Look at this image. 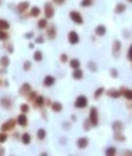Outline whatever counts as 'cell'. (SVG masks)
<instances>
[{
    "label": "cell",
    "instance_id": "cell-41",
    "mask_svg": "<svg viewBox=\"0 0 132 156\" xmlns=\"http://www.w3.org/2000/svg\"><path fill=\"white\" fill-rule=\"evenodd\" d=\"M128 2H131V3H132V0H128Z\"/></svg>",
    "mask_w": 132,
    "mask_h": 156
},
{
    "label": "cell",
    "instance_id": "cell-23",
    "mask_svg": "<svg viewBox=\"0 0 132 156\" xmlns=\"http://www.w3.org/2000/svg\"><path fill=\"white\" fill-rule=\"evenodd\" d=\"M12 124H13V121H6V123L3 124V130H9V128H12Z\"/></svg>",
    "mask_w": 132,
    "mask_h": 156
},
{
    "label": "cell",
    "instance_id": "cell-33",
    "mask_svg": "<svg viewBox=\"0 0 132 156\" xmlns=\"http://www.w3.org/2000/svg\"><path fill=\"white\" fill-rule=\"evenodd\" d=\"M37 104H38V105H42V104H44V98H38L37 99Z\"/></svg>",
    "mask_w": 132,
    "mask_h": 156
},
{
    "label": "cell",
    "instance_id": "cell-25",
    "mask_svg": "<svg viewBox=\"0 0 132 156\" xmlns=\"http://www.w3.org/2000/svg\"><path fill=\"white\" fill-rule=\"evenodd\" d=\"M116 153V147H107L106 155H115Z\"/></svg>",
    "mask_w": 132,
    "mask_h": 156
},
{
    "label": "cell",
    "instance_id": "cell-19",
    "mask_svg": "<svg viewBox=\"0 0 132 156\" xmlns=\"http://www.w3.org/2000/svg\"><path fill=\"white\" fill-rule=\"evenodd\" d=\"M52 16V10H51V5L48 3L46 5V18H51Z\"/></svg>",
    "mask_w": 132,
    "mask_h": 156
},
{
    "label": "cell",
    "instance_id": "cell-7",
    "mask_svg": "<svg viewBox=\"0 0 132 156\" xmlns=\"http://www.w3.org/2000/svg\"><path fill=\"white\" fill-rule=\"evenodd\" d=\"M121 94H122L126 99H132V90H131V89H126V88L124 89V88H122V89H121Z\"/></svg>",
    "mask_w": 132,
    "mask_h": 156
},
{
    "label": "cell",
    "instance_id": "cell-4",
    "mask_svg": "<svg viewBox=\"0 0 132 156\" xmlns=\"http://www.w3.org/2000/svg\"><path fill=\"white\" fill-rule=\"evenodd\" d=\"M87 145H89V139L87 137H81V139L77 140V147L78 149H86Z\"/></svg>",
    "mask_w": 132,
    "mask_h": 156
},
{
    "label": "cell",
    "instance_id": "cell-16",
    "mask_svg": "<svg viewBox=\"0 0 132 156\" xmlns=\"http://www.w3.org/2000/svg\"><path fill=\"white\" fill-rule=\"evenodd\" d=\"M115 139L119 140V141H124V140H125V136H124L121 131H115Z\"/></svg>",
    "mask_w": 132,
    "mask_h": 156
},
{
    "label": "cell",
    "instance_id": "cell-8",
    "mask_svg": "<svg viewBox=\"0 0 132 156\" xmlns=\"http://www.w3.org/2000/svg\"><path fill=\"white\" fill-rule=\"evenodd\" d=\"M105 34H106V27H105V25H99V27L96 28V35L102 37V35H105Z\"/></svg>",
    "mask_w": 132,
    "mask_h": 156
},
{
    "label": "cell",
    "instance_id": "cell-27",
    "mask_svg": "<svg viewBox=\"0 0 132 156\" xmlns=\"http://www.w3.org/2000/svg\"><path fill=\"white\" fill-rule=\"evenodd\" d=\"M28 6H29V5H28V3L25 2V3H20V5L18 6V9H19V10H25V9H26Z\"/></svg>",
    "mask_w": 132,
    "mask_h": 156
},
{
    "label": "cell",
    "instance_id": "cell-11",
    "mask_svg": "<svg viewBox=\"0 0 132 156\" xmlns=\"http://www.w3.org/2000/svg\"><path fill=\"white\" fill-rule=\"evenodd\" d=\"M125 9H126V6H125L124 3H118V5H116V9H115V12H116V13H124V12H125Z\"/></svg>",
    "mask_w": 132,
    "mask_h": 156
},
{
    "label": "cell",
    "instance_id": "cell-6",
    "mask_svg": "<svg viewBox=\"0 0 132 156\" xmlns=\"http://www.w3.org/2000/svg\"><path fill=\"white\" fill-rule=\"evenodd\" d=\"M18 123H19V125H22V127H26V124H28L26 115H25V114H20V115L18 117Z\"/></svg>",
    "mask_w": 132,
    "mask_h": 156
},
{
    "label": "cell",
    "instance_id": "cell-30",
    "mask_svg": "<svg viewBox=\"0 0 132 156\" xmlns=\"http://www.w3.org/2000/svg\"><path fill=\"white\" fill-rule=\"evenodd\" d=\"M128 58L132 61V44L129 45V50H128Z\"/></svg>",
    "mask_w": 132,
    "mask_h": 156
},
{
    "label": "cell",
    "instance_id": "cell-38",
    "mask_svg": "<svg viewBox=\"0 0 132 156\" xmlns=\"http://www.w3.org/2000/svg\"><path fill=\"white\" fill-rule=\"evenodd\" d=\"M5 140H6V136L2 134V136H0V141H5Z\"/></svg>",
    "mask_w": 132,
    "mask_h": 156
},
{
    "label": "cell",
    "instance_id": "cell-14",
    "mask_svg": "<svg viewBox=\"0 0 132 156\" xmlns=\"http://www.w3.org/2000/svg\"><path fill=\"white\" fill-rule=\"evenodd\" d=\"M73 77H74V79H81V77H83V72H81L80 69H76V70H74Z\"/></svg>",
    "mask_w": 132,
    "mask_h": 156
},
{
    "label": "cell",
    "instance_id": "cell-1",
    "mask_svg": "<svg viewBox=\"0 0 132 156\" xmlns=\"http://www.w3.org/2000/svg\"><path fill=\"white\" fill-rule=\"evenodd\" d=\"M74 105L77 107V108H84L86 105H87V98L86 96H78L77 99H76V102H74Z\"/></svg>",
    "mask_w": 132,
    "mask_h": 156
},
{
    "label": "cell",
    "instance_id": "cell-3",
    "mask_svg": "<svg viewBox=\"0 0 132 156\" xmlns=\"http://www.w3.org/2000/svg\"><path fill=\"white\" fill-rule=\"evenodd\" d=\"M68 41H70V44H77L78 41H80V38H78V35H77V32H74V31H71L70 34H68Z\"/></svg>",
    "mask_w": 132,
    "mask_h": 156
},
{
    "label": "cell",
    "instance_id": "cell-32",
    "mask_svg": "<svg viewBox=\"0 0 132 156\" xmlns=\"http://www.w3.org/2000/svg\"><path fill=\"white\" fill-rule=\"evenodd\" d=\"M2 64H3V66H7V64H9V58L3 57V58H2Z\"/></svg>",
    "mask_w": 132,
    "mask_h": 156
},
{
    "label": "cell",
    "instance_id": "cell-36",
    "mask_svg": "<svg viewBox=\"0 0 132 156\" xmlns=\"http://www.w3.org/2000/svg\"><path fill=\"white\" fill-rule=\"evenodd\" d=\"M22 111L23 112H28V105H22Z\"/></svg>",
    "mask_w": 132,
    "mask_h": 156
},
{
    "label": "cell",
    "instance_id": "cell-10",
    "mask_svg": "<svg viewBox=\"0 0 132 156\" xmlns=\"http://www.w3.org/2000/svg\"><path fill=\"white\" fill-rule=\"evenodd\" d=\"M112 128L115 130V131H121V130L124 128V124H122L121 121H115V123L112 124Z\"/></svg>",
    "mask_w": 132,
    "mask_h": 156
},
{
    "label": "cell",
    "instance_id": "cell-29",
    "mask_svg": "<svg viewBox=\"0 0 132 156\" xmlns=\"http://www.w3.org/2000/svg\"><path fill=\"white\" fill-rule=\"evenodd\" d=\"M38 27H39V28H45V27H46V21H45V19L39 21V22H38Z\"/></svg>",
    "mask_w": 132,
    "mask_h": 156
},
{
    "label": "cell",
    "instance_id": "cell-5",
    "mask_svg": "<svg viewBox=\"0 0 132 156\" xmlns=\"http://www.w3.org/2000/svg\"><path fill=\"white\" fill-rule=\"evenodd\" d=\"M70 18L73 19V22H76V23H83V18H81V15L80 13H77V12H71L70 13Z\"/></svg>",
    "mask_w": 132,
    "mask_h": 156
},
{
    "label": "cell",
    "instance_id": "cell-28",
    "mask_svg": "<svg viewBox=\"0 0 132 156\" xmlns=\"http://www.w3.org/2000/svg\"><path fill=\"white\" fill-rule=\"evenodd\" d=\"M93 3V0H83L81 2V6H90Z\"/></svg>",
    "mask_w": 132,
    "mask_h": 156
},
{
    "label": "cell",
    "instance_id": "cell-26",
    "mask_svg": "<svg viewBox=\"0 0 132 156\" xmlns=\"http://www.w3.org/2000/svg\"><path fill=\"white\" fill-rule=\"evenodd\" d=\"M31 15H32V16H38V15H39V9H38V7H33L32 12H31Z\"/></svg>",
    "mask_w": 132,
    "mask_h": 156
},
{
    "label": "cell",
    "instance_id": "cell-39",
    "mask_svg": "<svg viewBox=\"0 0 132 156\" xmlns=\"http://www.w3.org/2000/svg\"><path fill=\"white\" fill-rule=\"evenodd\" d=\"M90 69H91V70H93V72H94V70H96V67H94V64H93V63H90Z\"/></svg>",
    "mask_w": 132,
    "mask_h": 156
},
{
    "label": "cell",
    "instance_id": "cell-34",
    "mask_svg": "<svg viewBox=\"0 0 132 156\" xmlns=\"http://www.w3.org/2000/svg\"><path fill=\"white\" fill-rule=\"evenodd\" d=\"M29 69H31V63L26 61V63H25V70H29Z\"/></svg>",
    "mask_w": 132,
    "mask_h": 156
},
{
    "label": "cell",
    "instance_id": "cell-24",
    "mask_svg": "<svg viewBox=\"0 0 132 156\" xmlns=\"http://www.w3.org/2000/svg\"><path fill=\"white\" fill-rule=\"evenodd\" d=\"M103 90H105L103 88H99L97 90H96V94H94V98H96V99H97V98H99V96H100V95L103 94Z\"/></svg>",
    "mask_w": 132,
    "mask_h": 156
},
{
    "label": "cell",
    "instance_id": "cell-35",
    "mask_svg": "<svg viewBox=\"0 0 132 156\" xmlns=\"http://www.w3.org/2000/svg\"><path fill=\"white\" fill-rule=\"evenodd\" d=\"M37 42H38V44H41V42H44V38H42V37H39V38H37Z\"/></svg>",
    "mask_w": 132,
    "mask_h": 156
},
{
    "label": "cell",
    "instance_id": "cell-31",
    "mask_svg": "<svg viewBox=\"0 0 132 156\" xmlns=\"http://www.w3.org/2000/svg\"><path fill=\"white\" fill-rule=\"evenodd\" d=\"M6 38H7V34L3 32V31H0V40H6Z\"/></svg>",
    "mask_w": 132,
    "mask_h": 156
},
{
    "label": "cell",
    "instance_id": "cell-22",
    "mask_svg": "<svg viewBox=\"0 0 132 156\" xmlns=\"http://www.w3.org/2000/svg\"><path fill=\"white\" fill-rule=\"evenodd\" d=\"M9 28V23L5 21H0V29H7Z\"/></svg>",
    "mask_w": 132,
    "mask_h": 156
},
{
    "label": "cell",
    "instance_id": "cell-2",
    "mask_svg": "<svg viewBox=\"0 0 132 156\" xmlns=\"http://www.w3.org/2000/svg\"><path fill=\"white\" fill-rule=\"evenodd\" d=\"M90 123H91L93 125H97V123H99V118H97V110H96L94 107L90 110Z\"/></svg>",
    "mask_w": 132,
    "mask_h": 156
},
{
    "label": "cell",
    "instance_id": "cell-9",
    "mask_svg": "<svg viewBox=\"0 0 132 156\" xmlns=\"http://www.w3.org/2000/svg\"><path fill=\"white\" fill-rule=\"evenodd\" d=\"M54 82H55V79H54L52 76H46L45 80H44V85H45V86H52Z\"/></svg>",
    "mask_w": 132,
    "mask_h": 156
},
{
    "label": "cell",
    "instance_id": "cell-20",
    "mask_svg": "<svg viewBox=\"0 0 132 156\" xmlns=\"http://www.w3.org/2000/svg\"><path fill=\"white\" fill-rule=\"evenodd\" d=\"M45 136H46V133H45V130H38V139H45Z\"/></svg>",
    "mask_w": 132,
    "mask_h": 156
},
{
    "label": "cell",
    "instance_id": "cell-40",
    "mask_svg": "<svg viewBox=\"0 0 132 156\" xmlns=\"http://www.w3.org/2000/svg\"><path fill=\"white\" fill-rule=\"evenodd\" d=\"M65 60H67V56H65V54H64V56H63V57H61V61H65Z\"/></svg>",
    "mask_w": 132,
    "mask_h": 156
},
{
    "label": "cell",
    "instance_id": "cell-13",
    "mask_svg": "<svg viewBox=\"0 0 132 156\" xmlns=\"http://www.w3.org/2000/svg\"><path fill=\"white\" fill-rule=\"evenodd\" d=\"M70 64H71V67H73L74 70H76V69H80V61H78L77 58L71 60V63H70Z\"/></svg>",
    "mask_w": 132,
    "mask_h": 156
},
{
    "label": "cell",
    "instance_id": "cell-18",
    "mask_svg": "<svg viewBox=\"0 0 132 156\" xmlns=\"http://www.w3.org/2000/svg\"><path fill=\"white\" fill-rule=\"evenodd\" d=\"M22 141L25 143V145H29V143H31V136L29 134H23L22 136Z\"/></svg>",
    "mask_w": 132,
    "mask_h": 156
},
{
    "label": "cell",
    "instance_id": "cell-21",
    "mask_svg": "<svg viewBox=\"0 0 132 156\" xmlns=\"http://www.w3.org/2000/svg\"><path fill=\"white\" fill-rule=\"evenodd\" d=\"M35 60H37V61H41L42 60V53H41V51H37V53H35V57H33Z\"/></svg>",
    "mask_w": 132,
    "mask_h": 156
},
{
    "label": "cell",
    "instance_id": "cell-17",
    "mask_svg": "<svg viewBox=\"0 0 132 156\" xmlns=\"http://www.w3.org/2000/svg\"><path fill=\"white\" fill-rule=\"evenodd\" d=\"M52 110H54V111H57V112H59V111L63 110L61 104H58V102H54V104H52Z\"/></svg>",
    "mask_w": 132,
    "mask_h": 156
},
{
    "label": "cell",
    "instance_id": "cell-15",
    "mask_svg": "<svg viewBox=\"0 0 132 156\" xmlns=\"http://www.w3.org/2000/svg\"><path fill=\"white\" fill-rule=\"evenodd\" d=\"M122 94L121 92H118V90H115V89H112V90H109V96H112V98H119Z\"/></svg>",
    "mask_w": 132,
    "mask_h": 156
},
{
    "label": "cell",
    "instance_id": "cell-12",
    "mask_svg": "<svg viewBox=\"0 0 132 156\" xmlns=\"http://www.w3.org/2000/svg\"><path fill=\"white\" fill-rule=\"evenodd\" d=\"M119 50H121V41H115V42H113V53L118 54Z\"/></svg>",
    "mask_w": 132,
    "mask_h": 156
},
{
    "label": "cell",
    "instance_id": "cell-37",
    "mask_svg": "<svg viewBox=\"0 0 132 156\" xmlns=\"http://www.w3.org/2000/svg\"><path fill=\"white\" fill-rule=\"evenodd\" d=\"M110 74H112L113 77H116V76H118V72H116V70H110Z\"/></svg>",
    "mask_w": 132,
    "mask_h": 156
}]
</instances>
